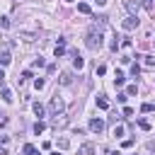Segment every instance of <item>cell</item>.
Masks as SVG:
<instances>
[{"label":"cell","instance_id":"6da1fadb","mask_svg":"<svg viewBox=\"0 0 155 155\" xmlns=\"http://www.w3.org/2000/svg\"><path fill=\"white\" fill-rule=\"evenodd\" d=\"M85 46H87L90 51L102 48V31H99L97 27H90V29H87V34H85Z\"/></svg>","mask_w":155,"mask_h":155},{"label":"cell","instance_id":"7a4b0ae2","mask_svg":"<svg viewBox=\"0 0 155 155\" xmlns=\"http://www.w3.org/2000/svg\"><path fill=\"white\" fill-rule=\"evenodd\" d=\"M63 109H65L63 99H61V97H53V99H51V114H53V116H61Z\"/></svg>","mask_w":155,"mask_h":155},{"label":"cell","instance_id":"3957f363","mask_svg":"<svg viewBox=\"0 0 155 155\" xmlns=\"http://www.w3.org/2000/svg\"><path fill=\"white\" fill-rule=\"evenodd\" d=\"M136 27H138V17H136V15H128V17L124 19V29L131 31V29H136Z\"/></svg>","mask_w":155,"mask_h":155},{"label":"cell","instance_id":"277c9868","mask_svg":"<svg viewBox=\"0 0 155 155\" xmlns=\"http://www.w3.org/2000/svg\"><path fill=\"white\" fill-rule=\"evenodd\" d=\"M90 131L92 133H102L104 131V121L102 119H90Z\"/></svg>","mask_w":155,"mask_h":155},{"label":"cell","instance_id":"5b68a950","mask_svg":"<svg viewBox=\"0 0 155 155\" xmlns=\"http://www.w3.org/2000/svg\"><path fill=\"white\" fill-rule=\"evenodd\" d=\"M63 53H65V39H58V44L53 46V56H56V58H61Z\"/></svg>","mask_w":155,"mask_h":155},{"label":"cell","instance_id":"8992f818","mask_svg":"<svg viewBox=\"0 0 155 155\" xmlns=\"http://www.w3.org/2000/svg\"><path fill=\"white\" fill-rule=\"evenodd\" d=\"M78 155H94V143H85L78 148Z\"/></svg>","mask_w":155,"mask_h":155},{"label":"cell","instance_id":"52a82bcc","mask_svg":"<svg viewBox=\"0 0 155 155\" xmlns=\"http://www.w3.org/2000/svg\"><path fill=\"white\" fill-rule=\"evenodd\" d=\"M73 65H75L78 70H82V68H85V58H82L78 51H73Z\"/></svg>","mask_w":155,"mask_h":155},{"label":"cell","instance_id":"ba28073f","mask_svg":"<svg viewBox=\"0 0 155 155\" xmlns=\"http://www.w3.org/2000/svg\"><path fill=\"white\" fill-rule=\"evenodd\" d=\"M124 5H126V10H128L131 15H136V12H138V2H133V0H126Z\"/></svg>","mask_w":155,"mask_h":155},{"label":"cell","instance_id":"9c48e42d","mask_svg":"<svg viewBox=\"0 0 155 155\" xmlns=\"http://www.w3.org/2000/svg\"><path fill=\"white\" fill-rule=\"evenodd\" d=\"M31 109H34V114H36L39 119H41V116L46 114V109H44V104H39V102H34V107H31Z\"/></svg>","mask_w":155,"mask_h":155},{"label":"cell","instance_id":"30bf717a","mask_svg":"<svg viewBox=\"0 0 155 155\" xmlns=\"http://www.w3.org/2000/svg\"><path fill=\"white\" fill-rule=\"evenodd\" d=\"M78 12H82V15H92V7H90L87 2H80V5H78Z\"/></svg>","mask_w":155,"mask_h":155},{"label":"cell","instance_id":"8fae6325","mask_svg":"<svg viewBox=\"0 0 155 155\" xmlns=\"http://www.w3.org/2000/svg\"><path fill=\"white\" fill-rule=\"evenodd\" d=\"M114 82H116V87H121V85L126 82V75H124L121 70H116V78H114Z\"/></svg>","mask_w":155,"mask_h":155},{"label":"cell","instance_id":"7c38bea8","mask_svg":"<svg viewBox=\"0 0 155 155\" xmlns=\"http://www.w3.org/2000/svg\"><path fill=\"white\" fill-rule=\"evenodd\" d=\"M97 107H99V109H109V99L99 94V97H97Z\"/></svg>","mask_w":155,"mask_h":155},{"label":"cell","instance_id":"4fadbf2b","mask_svg":"<svg viewBox=\"0 0 155 155\" xmlns=\"http://www.w3.org/2000/svg\"><path fill=\"white\" fill-rule=\"evenodd\" d=\"M44 131H46V124H44V121H41V119H39V121H36V124H34V133H36V136H39V133H44Z\"/></svg>","mask_w":155,"mask_h":155},{"label":"cell","instance_id":"5bb4252c","mask_svg":"<svg viewBox=\"0 0 155 155\" xmlns=\"http://www.w3.org/2000/svg\"><path fill=\"white\" fill-rule=\"evenodd\" d=\"M140 111H143V114H150V111H155V104H153V102H145V104L140 107Z\"/></svg>","mask_w":155,"mask_h":155},{"label":"cell","instance_id":"9a60e30c","mask_svg":"<svg viewBox=\"0 0 155 155\" xmlns=\"http://www.w3.org/2000/svg\"><path fill=\"white\" fill-rule=\"evenodd\" d=\"M10 61H12V56H10L7 51H2V53H0V63H2V65H10Z\"/></svg>","mask_w":155,"mask_h":155},{"label":"cell","instance_id":"2e32d148","mask_svg":"<svg viewBox=\"0 0 155 155\" xmlns=\"http://www.w3.org/2000/svg\"><path fill=\"white\" fill-rule=\"evenodd\" d=\"M22 150H24V155H39V150H36L34 145H29V143H27V145H24Z\"/></svg>","mask_w":155,"mask_h":155},{"label":"cell","instance_id":"e0dca14e","mask_svg":"<svg viewBox=\"0 0 155 155\" xmlns=\"http://www.w3.org/2000/svg\"><path fill=\"white\" fill-rule=\"evenodd\" d=\"M2 99H5V102H12V99H15V97H12V90L5 87V90H2Z\"/></svg>","mask_w":155,"mask_h":155},{"label":"cell","instance_id":"ac0fdd59","mask_svg":"<svg viewBox=\"0 0 155 155\" xmlns=\"http://www.w3.org/2000/svg\"><path fill=\"white\" fill-rule=\"evenodd\" d=\"M138 126L143 128V131H150L153 126H150V121H145V119H138Z\"/></svg>","mask_w":155,"mask_h":155},{"label":"cell","instance_id":"d6986e66","mask_svg":"<svg viewBox=\"0 0 155 155\" xmlns=\"http://www.w3.org/2000/svg\"><path fill=\"white\" fill-rule=\"evenodd\" d=\"M44 85H46L44 78H36V80H34V87H36V90H44Z\"/></svg>","mask_w":155,"mask_h":155},{"label":"cell","instance_id":"ffe728a7","mask_svg":"<svg viewBox=\"0 0 155 155\" xmlns=\"http://www.w3.org/2000/svg\"><path fill=\"white\" fill-rule=\"evenodd\" d=\"M114 136H116V138H121V136H124V126H121V124H116V126H114Z\"/></svg>","mask_w":155,"mask_h":155},{"label":"cell","instance_id":"44dd1931","mask_svg":"<svg viewBox=\"0 0 155 155\" xmlns=\"http://www.w3.org/2000/svg\"><path fill=\"white\" fill-rule=\"evenodd\" d=\"M121 48H124V51H128V48H131V39H128V36H124V41H121Z\"/></svg>","mask_w":155,"mask_h":155},{"label":"cell","instance_id":"7402d4cb","mask_svg":"<svg viewBox=\"0 0 155 155\" xmlns=\"http://www.w3.org/2000/svg\"><path fill=\"white\" fill-rule=\"evenodd\" d=\"M70 80H73L70 73H63V75H61V82H63V85H70Z\"/></svg>","mask_w":155,"mask_h":155},{"label":"cell","instance_id":"603a6c76","mask_svg":"<svg viewBox=\"0 0 155 155\" xmlns=\"http://www.w3.org/2000/svg\"><path fill=\"white\" fill-rule=\"evenodd\" d=\"M140 5H143L148 12H153V0H140Z\"/></svg>","mask_w":155,"mask_h":155},{"label":"cell","instance_id":"cb8c5ba5","mask_svg":"<svg viewBox=\"0 0 155 155\" xmlns=\"http://www.w3.org/2000/svg\"><path fill=\"white\" fill-rule=\"evenodd\" d=\"M0 27H2V29H10V19H7V17H0Z\"/></svg>","mask_w":155,"mask_h":155},{"label":"cell","instance_id":"d4e9b609","mask_svg":"<svg viewBox=\"0 0 155 155\" xmlns=\"http://www.w3.org/2000/svg\"><path fill=\"white\" fill-rule=\"evenodd\" d=\"M138 73H140V68H138V63H133V65H131V75L138 78Z\"/></svg>","mask_w":155,"mask_h":155},{"label":"cell","instance_id":"484cf974","mask_svg":"<svg viewBox=\"0 0 155 155\" xmlns=\"http://www.w3.org/2000/svg\"><path fill=\"white\" fill-rule=\"evenodd\" d=\"M136 92H138V87H136V85H128V87H126V94H128V97H131V94H136Z\"/></svg>","mask_w":155,"mask_h":155},{"label":"cell","instance_id":"4316f807","mask_svg":"<svg viewBox=\"0 0 155 155\" xmlns=\"http://www.w3.org/2000/svg\"><path fill=\"white\" fill-rule=\"evenodd\" d=\"M145 65L153 68V65H155V56H145Z\"/></svg>","mask_w":155,"mask_h":155},{"label":"cell","instance_id":"83f0119b","mask_svg":"<svg viewBox=\"0 0 155 155\" xmlns=\"http://www.w3.org/2000/svg\"><path fill=\"white\" fill-rule=\"evenodd\" d=\"M29 78H31V70H24V73L19 75V80H22V82H24V80H29Z\"/></svg>","mask_w":155,"mask_h":155},{"label":"cell","instance_id":"f1b7e54d","mask_svg":"<svg viewBox=\"0 0 155 155\" xmlns=\"http://www.w3.org/2000/svg\"><path fill=\"white\" fill-rule=\"evenodd\" d=\"M116 99H119V102H121V104H124V102H126V99H128V94H126V92H121V94H116Z\"/></svg>","mask_w":155,"mask_h":155},{"label":"cell","instance_id":"f546056e","mask_svg":"<svg viewBox=\"0 0 155 155\" xmlns=\"http://www.w3.org/2000/svg\"><path fill=\"white\" fill-rule=\"evenodd\" d=\"M22 39H24V41H34L36 36H34V34H22Z\"/></svg>","mask_w":155,"mask_h":155},{"label":"cell","instance_id":"4dcf8cb0","mask_svg":"<svg viewBox=\"0 0 155 155\" xmlns=\"http://www.w3.org/2000/svg\"><path fill=\"white\" fill-rule=\"evenodd\" d=\"M44 65V58H34V68H41Z\"/></svg>","mask_w":155,"mask_h":155},{"label":"cell","instance_id":"1f68e13d","mask_svg":"<svg viewBox=\"0 0 155 155\" xmlns=\"http://www.w3.org/2000/svg\"><path fill=\"white\" fill-rule=\"evenodd\" d=\"M124 116H133V109L131 107H124Z\"/></svg>","mask_w":155,"mask_h":155},{"label":"cell","instance_id":"d6a6232c","mask_svg":"<svg viewBox=\"0 0 155 155\" xmlns=\"http://www.w3.org/2000/svg\"><path fill=\"white\" fill-rule=\"evenodd\" d=\"M0 143H7V136H0Z\"/></svg>","mask_w":155,"mask_h":155},{"label":"cell","instance_id":"836d02e7","mask_svg":"<svg viewBox=\"0 0 155 155\" xmlns=\"http://www.w3.org/2000/svg\"><path fill=\"white\" fill-rule=\"evenodd\" d=\"M94 2H97V5H107V0H94Z\"/></svg>","mask_w":155,"mask_h":155},{"label":"cell","instance_id":"e575fe53","mask_svg":"<svg viewBox=\"0 0 155 155\" xmlns=\"http://www.w3.org/2000/svg\"><path fill=\"white\" fill-rule=\"evenodd\" d=\"M2 80H5V73H2V70H0V82H2Z\"/></svg>","mask_w":155,"mask_h":155},{"label":"cell","instance_id":"d590c367","mask_svg":"<svg viewBox=\"0 0 155 155\" xmlns=\"http://www.w3.org/2000/svg\"><path fill=\"white\" fill-rule=\"evenodd\" d=\"M0 155H7V153H5V148H0Z\"/></svg>","mask_w":155,"mask_h":155},{"label":"cell","instance_id":"8d00e7d4","mask_svg":"<svg viewBox=\"0 0 155 155\" xmlns=\"http://www.w3.org/2000/svg\"><path fill=\"white\" fill-rule=\"evenodd\" d=\"M65 2H73V0H65Z\"/></svg>","mask_w":155,"mask_h":155},{"label":"cell","instance_id":"74e56055","mask_svg":"<svg viewBox=\"0 0 155 155\" xmlns=\"http://www.w3.org/2000/svg\"><path fill=\"white\" fill-rule=\"evenodd\" d=\"M0 116H2V114H0Z\"/></svg>","mask_w":155,"mask_h":155}]
</instances>
